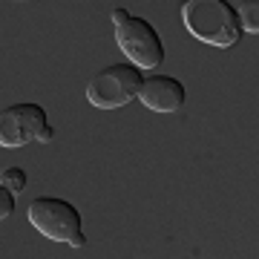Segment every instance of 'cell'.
Masks as SVG:
<instances>
[{
	"mask_svg": "<svg viewBox=\"0 0 259 259\" xmlns=\"http://www.w3.org/2000/svg\"><path fill=\"white\" fill-rule=\"evenodd\" d=\"M182 23L196 40H202L207 47L231 49L242 37L236 9L228 0H185Z\"/></svg>",
	"mask_w": 259,
	"mask_h": 259,
	"instance_id": "cell-1",
	"label": "cell"
},
{
	"mask_svg": "<svg viewBox=\"0 0 259 259\" xmlns=\"http://www.w3.org/2000/svg\"><path fill=\"white\" fill-rule=\"evenodd\" d=\"M112 23H115V44L130 64L139 69H158L161 66L164 47H161V37L150 20L133 18V15H127V9H112Z\"/></svg>",
	"mask_w": 259,
	"mask_h": 259,
	"instance_id": "cell-2",
	"label": "cell"
},
{
	"mask_svg": "<svg viewBox=\"0 0 259 259\" xmlns=\"http://www.w3.org/2000/svg\"><path fill=\"white\" fill-rule=\"evenodd\" d=\"M29 225L37 233H44L47 239L61 242V245H72L81 248L83 242V222L81 213L75 204H69L66 199H55V196H40L29 204Z\"/></svg>",
	"mask_w": 259,
	"mask_h": 259,
	"instance_id": "cell-3",
	"label": "cell"
},
{
	"mask_svg": "<svg viewBox=\"0 0 259 259\" xmlns=\"http://www.w3.org/2000/svg\"><path fill=\"white\" fill-rule=\"evenodd\" d=\"M141 69L133 64H112L93 75V81L87 83V101L98 110H121L130 101L139 98L141 87Z\"/></svg>",
	"mask_w": 259,
	"mask_h": 259,
	"instance_id": "cell-4",
	"label": "cell"
},
{
	"mask_svg": "<svg viewBox=\"0 0 259 259\" xmlns=\"http://www.w3.org/2000/svg\"><path fill=\"white\" fill-rule=\"evenodd\" d=\"M47 127V110L40 104H15L0 112V147H26Z\"/></svg>",
	"mask_w": 259,
	"mask_h": 259,
	"instance_id": "cell-5",
	"label": "cell"
},
{
	"mask_svg": "<svg viewBox=\"0 0 259 259\" xmlns=\"http://www.w3.org/2000/svg\"><path fill=\"white\" fill-rule=\"evenodd\" d=\"M185 83L173 75H150L139 87V101L150 112H179L185 107Z\"/></svg>",
	"mask_w": 259,
	"mask_h": 259,
	"instance_id": "cell-6",
	"label": "cell"
},
{
	"mask_svg": "<svg viewBox=\"0 0 259 259\" xmlns=\"http://www.w3.org/2000/svg\"><path fill=\"white\" fill-rule=\"evenodd\" d=\"M239 18V29L248 35H259V0H242V6L236 9Z\"/></svg>",
	"mask_w": 259,
	"mask_h": 259,
	"instance_id": "cell-7",
	"label": "cell"
},
{
	"mask_svg": "<svg viewBox=\"0 0 259 259\" xmlns=\"http://www.w3.org/2000/svg\"><path fill=\"white\" fill-rule=\"evenodd\" d=\"M0 185L6 187V190H12V193H20L26 187V170L23 167H6L0 173Z\"/></svg>",
	"mask_w": 259,
	"mask_h": 259,
	"instance_id": "cell-8",
	"label": "cell"
},
{
	"mask_svg": "<svg viewBox=\"0 0 259 259\" xmlns=\"http://www.w3.org/2000/svg\"><path fill=\"white\" fill-rule=\"evenodd\" d=\"M12 213H15V193L0 185V222H3V219H9Z\"/></svg>",
	"mask_w": 259,
	"mask_h": 259,
	"instance_id": "cell-9",
	"label": "cell"
},
{
	"mask_svg": "<svg viewBox=\"0 0 259 259\" xmlns=\"http://www.w3.org/2000/svg\"><path fill=\"white\" fill-rule=\"evenodd\" d=\"M52 136H55V130H52V127L47 124V127L40 130V136H37V141H40V144H49V141H52Z\"/></svg>",
	"mask_w": 259,
	"mask_h": 259,
	"instance_id": "cell-10",
	"label": "cell"
}]
</instances>
